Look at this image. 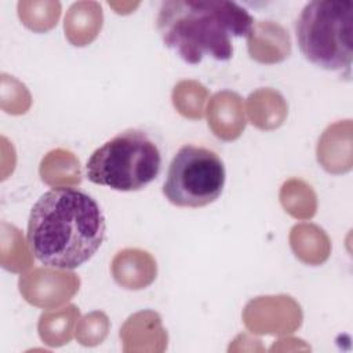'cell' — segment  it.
Returning <instances> with one entry per match:
<instances>
[{
  "label": "cell",
  "instance_id": "obj_1",
  "mask_svg": "<svg viewBox=\"0 0 353 353\" xmlns=\"http://www.w3.org/2000/svg\"><path fill=\"white\" fill-rule=\"evenodd\" d=\"M106 221L92 196L76 188H54L33 204L28 219V244L43 265L76 269L98 251Z\"/></svg>",
  "mask_w": 353,
  "mask_h": 353
},
{
  "label": "cell",
  "instance_id": "obj_4",
  "mask_svg": "<svg viewBox=\"0 0 353 353\" xmlns=\"http://www.w3.org/2000/svg\"><path fill=\"white\" fill-rule=\"evenodd\" d=\"M161 154L142 130H125L94 150L85 164L88 181L120 192L139 190L160 172Z\"/></svg>",
  "mask_w": 353,
  "mask_h": 353
},
{
  "label": "cell",
  "instance_id": "obj_3",
  "mask_svg": "<svg viewBox=\"0 0 353 353\" xmlns=\"http://www.w3.org/2000/svg\"><path fill=\"white\" fill-rule=\"evenodd\" d=\"M295 33L302 55L313 65L350 76L353 1L314 0L301 11Z\"/></svg>",
  "mask_w": 353,
  "mask_h": 353
},
{
  "label": "cell",
  "instance_id": "obj_5",
  "mask_svg": "<svg viewBox=\"0 0 353 353\" xmlns=\"http://www.w3.org/2000/svg\"><path fill=\"white\" fill-rule=\"evenodd\" d=\"M226 171L211 149L183 145L170 163L163 194L176 207L199 208L214 203L223 190Z\"/></svg>",
  "mask_w": 353,
  "mask_h": 353
},
{
  "label": "cell",
  "instance_id": "obj_2",
  "mask_svg": "<svg viewBox=\"0 0 353 353\" xmlns=\"http://www.w3.org/2000/svg\"><path fill=\"white\" fill-rule=\"evenodd\" d=\"M156 29L165 47L197 65L205 57L229 61L233 40L251 36L254 18L233 1L168 0L159 8Z\"/></svg>",
  "mask_w": 353,
  "mask_h": 353
}]
</instances>
